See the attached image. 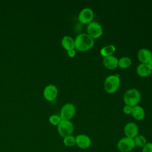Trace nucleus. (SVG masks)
Here are the masks:
<instances>
[{
  "mask_svg": "<svg viewBox=\"0 0 152 152\" xmlns=\"http://www.w3.org/2000/svg\"><path fill=\"white\" fill-rule=\"evenodd\" d=\"M141 100V93L136 88H129L124 94V101L126 105L134 107L138 104Z\"/></svg>",
  "mask_w": 152,
  "mask_h": 152,
  "instance_id": "obj_2",
  "label": "nucleus"
},
{
  "mask_svg": "<svg viewBox=\"0 0 152 152\" xmlns=\"http://www.w3.org/2000/svg\"><path fill=\"white\" fill-rule=\"evenodd\" d=\"M131 115L134 119L138 121H141L145 117L144 109L139 105H136L132 107Z\"/></svg>",
  "mask_w": 152,
  "mask_h": 152,
  "instance_id": "obj_15",
  "label": "nucleus"
},
{
  "mask_svg": "<svg viewBox=\"0 0 152 152\" xmlns=\"http://www.w3.org/2000/svg\"><path fill=\"white\" fill-rule=\"evenodd\" d=\"M148 66H149L150 68L151 69V70L152 71V59H151V60L148 62Z\"/></svg>",
  "mask_w": 152,
  "mask_h": 152,
  "instance_id": "obj_25",
  "label": "nucleus"
},
{
  "mask_svg": "<svg viewBox=\"0 0 152 152\" xmlns=\"http://www.w3.org/2000/svg\"><path fill=\"white\" fill-rule=\"evenodd\" d=\"M116 48L113 45H109L103 47L100 51V54L104 56H109L112 55V54L115 52Z\"/></svg>",
  "mask_w": 152,
  "mask_h": 152,
  "instance_id": "obj_17",
  "label": "nucleus"
},
{
  "mask_svg": "<svg viewBox=\"0 0 152 152\" xmlns=\"http://www.w3.org/2000/svg\"><path fill=\"white\" fill-rule=\"evenodd\" d=\"M62 120V118L61 116H59L56 115H51L49 118V122L51 124L53 125H57L59 124L61 121Z\"/></svg>",
  "mask_w": 152,
  "mask_h": 152,
  "instance_id": "obj_21",
  "label": "nucleus"
},
{
  "mask_svg": "<svg viewBox=\"0 0 152 152\" xmlns=\"http://www.w3.org/2000/svg\"><path fill=\"white\" fill-rule=\"evenodd\" d=\"M63 142L65 145L67 147H72L76 144V139L75 137L71 135L64 138Z\"/></svg>",
  "mask_w": 152,
  "mask_h": 152,
  "instance_id": "obj_20",
  "label": "nucleus"
},
{
  "mask_svg": "<svg viewBox=\"0 0 152 152\" xmlns=\"http://www.w3.org/2000/svg\"><path fill=\"white\" fill-rule=\"evenodd\" d=\"M87 34L93 39L100 37L103 34V29L101 25L96 21L89 23L87 27Z\"/></svg>",
  "mask_w": 152,
  "mask_h": 152,
  "instance_id": "obj_6",
  "label": "nucleus"
},
{
  "mask_svg": "<svg viewBox=\"0 0 152 152\" xmlns=\"http://www.w3.org/2000/svg\"><path fill=\"white\" fill-rule=\"evenodd\" d=\"M136 71L138 75L142 77H146L149 76L152 72L148 64H142V63H141L137 66Z\"/></svg>",
  "mask_w": 152,
  "mask_h": 152,
  "instance_id": "obj_14",
  "label": "nucleus"
},
{
  "mask_svg": "<svg viewBox=\"0 0 152 152\" xmlns=\"http://www.w3.org/2000/svg\"><path fill=\"white\" fill-rule=\"evenodd\" d=\"M138 125L134 123V122H128L127 123L124 129V134L126 135V137L131 138H134L138 134Z\"/></svg>",
  "mask_w": 152,
  "mask_h": 152,
  "instance_id": "obj_9",
  "label": "nucleus"
},
{
  "mask_svg": "<svg viewBox=\"0 0 152 152\" xmlns=\"http://www.w3.org/2000/svg\"><path fill=\"white\" fill-rule=\"evenodd\" d=\"M76 112L75 105L71 103L65 104L61 110V117L62 119L69 120L72 119Z\"/></svg>",
  "mask_w": 152,
  "mask_h": 152,
  "instance_id": "obj_7",
  "label": "nucleus"
},
{
  "mask_svg": "<svg viewBox=\"0 0 152 152\" xmlns=\"http://www.w3.org/2000/svg\"><path fill=\"white\" fill-rule=\"evenodd\" d=\"M137 57L141 63L148 64V62L152 59V53L148 49L142 48L138 50Z\"/></svg>",
  "mask_w": 152,
  "mask_h": 152,
  "instance_id": "obj_12",
  "label": "nucleus"
},
{
  "mask_svg": "<svg viewBox=\"0 0 152 152\" xmlns=\"http://www.w3.org/2000/svg\"><path fill=\"white\" fill-rule=\"evenodd\" d=\"M58 93L57 87L55 85L49 84L44 88L43 96L48 101H52L56 98Z\"/></svg>",
  "mask_w": 152,
  "mask_h": 152,
  "instance_id": "obj_10",
  "label": "nucleus"
},
{
  "mask_svg": "<svg viewBox=\"0 0 152 152\" xmlns=\"http://www.w3.org/2000/svg\"><path fill=\"white\" fill-rule=\"evenodd\" d=\"M133 139H134L135 145L138 147L142 148L147 143L146 138L142 135H138Z\"/></svg>",
  "mask_w": 152,
  "mask_h": 152,
  "instance_id": "obj_19",
  "label": "nucleus"
},
{
  "mask_svg": "<svg viewBox=\"0 0 152 152\" xmlns=\"http://www.w3.org/2000/svg\"><path fill=\"white\" fill-rule=\"evenodd\" d=\"M132 62L130 58L128 56H123L118 59V66L121 68H127L131 65Z\"/></svg>",
  "mask_w": 152,
  "mask_h": 152,
  "instance_id": "obj_18",
  "label": "nucleus"
},
{
  "mask_svg": "<svg viewBox=\"0 0 152 152\" xmlns=\"http://www.w3.org/2000/svg\"><path fill=\"white\" fill-rule=\"evenodd\" d=\"M135 147L134 139L127 137L121 138L117 144V147L121 152H130Z\"/></svg>",
  "mask_w": 152,
  "mask_h": 152,
  "instance_id": "obj_5",
  "label": "nucleus"
},
{
  "mask_svg": "<svg viewBox=\"0 0 152 152\" xmlns=\"http://www.w3.org/2000/svg\"><path fill=\"white\" fill-rule=\"evenodd\" d=\"M120 86V78L118 75H110L106 77L104 83L105 91L112 94L115 93Z\"/></svg>",
  "mask_w": 152,
  "mask_h": 152,
  "instance_id": "obj_3",
  "label": "nucleus"
},
{
  "mask_svg": "<svg viewBox=\"0 0 152 152\" xmlns=\"http://www.w3.org/2000/svg\"><path fill=\"white\" fill-rule=\"evenodd\" d=\"M61 44L62 47L67 51L71 49H74L75 48L74 40L72 37L69 36H65L62 38L61 40Z\"/></svg>",
  "mask_w": 152,
  "mask_h": 152,
  "instance_id": "obj_16",
  "label": "nucleus"
},
{
  "mask_svg": "<svg viewBox=\"0 0 152 152\" xmlns=\"http://www.w3.org/2000/svg\"><path fill=\"white\" fill-rule=\"evenodd\" d=\"M68 55L69 57L71 58H73L75 56V51L74 49H71V50H69L68 51Z\"/></svg>",
  "mask_w": 152,
  "mask_h": 152,
  "instance_id": "obj_24",
  "label": "nucleus"
},
{
  "mask_svg": "<svg viewBox=\"0 0 152 152\" xmlns=\"http://www.w3.org/2000/svg\"><path fill=\"white\" fill-rule=\"evenodd\" d=\"M75 48L79 51H86L93 48L94 39L87 33H81L74 39Z\"/></svg>",
  "mask_w": 152,
  "mask_h": 152,
  "instance_id": "obj_1",
  "label": "nucleus"
},
{
  "mask_svg": "<svg viewBox=\"0 0 152 152\" xmlns=\"http://www.w3.org/2000/svg\"><path fill=\"white\" fill-rule=\"evenodd\" d=\"M103 64L106 68L113 69L118 66V59L116 57L113 55L104 57L103 59Z\"/></svg>",
  "mask_w": 152,
  "mask_h": 152,
  "instance_id": "obj_13",
  "label": "nucleus"
},
{
  "mask_svg": "<svg viewBox=\"0 0 152 152\" xmlns=\"http://www.w3.org/2000/svg\"><path fill=\"white\" fill-rule=\"evenodd\" d=\"M76 144L81 149H87L91 145V141L90 138L85 134L78 135L76 137Z\"/></svg>",
  "mask_w": 152,
  "mask_h": 152,
  "instance_id": "obj_11",
  "label": "nucleus"
},
{
  "mask_svg": "<svg viewBox=\"0 0 152 152\" xmlns=\"http://www.w3.org/2000/svg\"><path fill=\"white\" fill-rule=\"evenodd\" d=\"M132 109V107H131V106H128V105H125V106L124 107L123 111H124V112L125 114L129 115V114H131Z\"/></svg>",
  "mask_w": 152,
  "mask_h": 152,
  "instance_id": "obj_23",
  "label": "nucleus"
},
{
  "mask_svg": "<svg viewBox=\"0 0 152 152\" xmlns=\"http://www.w3.org/2000/svg\"><path fill=\"white\" fill-rule=\"evenodd\" d=\"M94 18V12L90 8L83 9L78 15V20L83 24H89Z\"/></svg>",
  "mask_w": 152,
  "mask_h": 152,
  "instance_id": "obj_8",
  "label": "nucleus"
},
{
  "mask_svg": "<svg viewBox=\"0 0 152 152\" xmlns=\"http://www.w3.org/2000/svg\"><path fill=\"white\" fill-rule=\"evenodd\" d=\"M74 125L67 119H62L59 124L58 125V132L59 134L63 138L71 135L74 131Z\"/></svg>",
  "mask_w": 152,
  "mask_h": 152,
  "instance_id": "obj_4",
  "label": "nucleus"
},
{
  "mask_svg": "<svg viewBox=\"0 0 152 152\" xmlns=\"http://www.w3.org/2000/svg\"><path fill=\"white\" fill-rule=\"evenodd\" d=\"M142 152H152V142H147L142 147Z\"/></svg>",
  "mask_w": 152,
  "mask_h": 152,
  "instance_id": "obj_22",
  "label": "nucleus"
}]
</instances>
